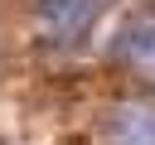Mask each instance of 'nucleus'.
<instances>
[{
  "mask_svg": "<svg viewBox=\"0 0 155 145\" xmlns=\"http://www.w3.org/2000/svg\"><path fill=\"white\" fill-rule=\"evenodd\" d=\"M102 135L107 145H155V102H116Z\"/></svg>",
  "mask_w": 155,
  "mask_h": 145,
  "instance_id": "f257e3e1",
  "label": "nucleus"
},
{
  "mask_svg": "<svg viewBox=\"0 0 155 145\" xmlns=\"http://www.w3.org/2000/svg\"><path fill=\"white\" fill-rule=\"evenodd\" d=\"M39 14L53 39H82L102 14V0H39Z\"/></svg>",
  "mask_w": 155,
  "mask_h": 145,
  "instance_id": "f03ea898",
  "label": "nucleus"
},
{
  "mask_svg": "<svg viewBox=\"0 0 155 145\" xmlns=\"http://www.w3.org/2000/svg\"><path fill=\"white\" fill-rule=\"evenodd\" d=\"M111 53H116L126 68L155 77V19H131V24L121 29V39H116Z\"/></svg>",
  "mask_w": 155,
  "mask_h": 145,
  "instance_id": "7ed1b4c3",
  "label": "nucleus"
}]
</instances>
